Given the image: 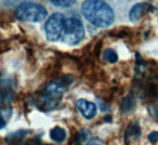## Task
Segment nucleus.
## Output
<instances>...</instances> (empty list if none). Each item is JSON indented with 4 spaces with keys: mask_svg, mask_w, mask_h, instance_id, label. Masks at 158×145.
I'll return each mask as SVG.
<instances>
[{
    "mask_svg": "<svg viewBox=\"0 0 158 145\" xmlns=\"http://www.w3.org/2000/svg\"><path fill=\"white\" fill-rule=\"evenodd\" d=\"M84 17L97 27L110 26L114 21L113 9L104 1L89 0L82 4L81 8Z\"/></svg>",
    "mask_w": 158,
    "mask_h": 145,
    "instance_id": "nucleus-1",
    "label": "nucleus"
},
{
    "mask_svg": "<svg viewBox=\"0 0 158 145\" xmlns=\"http://www.w3.org/2000/svg\"><path fill=\"white\" fill-rule=\"evenodd\" d=\"M65 89L59 79L51 81L35 98V105L42 112H48L56 109L62 100V90Z\"/></svg>",
    "mask_w": 158,
    "mask_h": 145,
    "instance_id": "nucleus-2",
    "label": "nucleus"
},
{
    "mask_svg": "<svg viewBox=\"0 0 158 145\" xmlns=\"http://www.w3.org/2000/svg\"><path fill=\"white\" fill-rule=\"evenodd\" d=\"M14 15L18 20L21 21L40 23L46 19L48 11L40 4L33 2H23L16 8Z\"/></svg>",
    "mask_w": 158,
    "mask_h": 145,
    "instance_id": "nucleus-3",
    "label": "nucleus"
},
{
    "mask_svg": "<svg viewBox=\"0 0 158 145\" xmlns=\"http://www.w3.org/2000/svg\"><path fill=\"white\" fill-rule=\"evenodd\" d=\"M85 35L84 25L80 20L75 18H68L64 22L62 41L70 46L77 45Z\"/></svg>",
    "mask_w": 158,
    "mask_h": 145,
    "instance_id": "nucleus-4",
    "label": "nucleus"
},
{
    "mask_svg": "<svg viewBox=\"0 0 158 145\" xmlns=\"http://www.w3.org/2000/svg\"><path fill=\"white\" fill-rule=\"evenodd\" d=\"M65 19L62 14L53 13L45 23V32L47 39L50 42L58 41L63 34Z\"/></svg>",
    "mask_w": 158,
    "mask_h": 145,
    "instance_id": "nucleus-5",
    "label": "nucleus"
},
{
    "mask_svg": "<svg viewBox=\"0 0 158 145\" xmlns=\"http://www.w3.org/2000/svg\"><path fill=\"white\" fill-rule=\"evenodd\" d=\"M14 98L13 83L10 79L0 78V106L10 104Z\"/></svg>",
    "mask_w": 158,
    "mask_h": 145,
    "instance_id": "nucleus-6",
    "label": "nucleus"
},
{
    "mask_svg": "<svg viewBox=\"0 0 158 145\" xmlns=\"http://www.w3.org/2000/svg\"><path fill=\"white\" fill-rule=\"evenodd\" d=\"M155 10L154 7L149 3H139L132 7V9L129 11V20L132 23H136L139 20H140L143 16H145L148 13H151L152 11Z\"/></svg>",
    "mask_w": 158,
    "mask_h": 145,
    "instance_id": "nucleus-7",
    "label": "nucleus"
},
{
    "mask_svg": "<svg viewBox=\"0 0 158 145\" xmlns=\"http://www.w3.org/2000/svg\"><path fill=\"white\" fill-rule=\"evenodd\" d=\"M75 107L80 111L86 119H92L97 114V106L95 103L85 99H79L75 102Z\"/></svg>",
    "mask_w": 158,
    "mask_h": 145,
    "instance_id": "nucleus-8",
    "label": "nucleus"
},
{
    "mask_svg": "<svg viewBox=\"0 0 158 145\" xmlns=\"http://www.w3.org/2000/svg\"><path fill=\"white\" fill-rule=\"evenodd\" d=\"M141 135V129L139 126V122L134 121L131 122L127 127L126 128L125 131V143L126 145H129L131 143V141L137 140Z\"/></svg>",
    "mask_w": 158,
    "mask_h": 145,
    "instance_id": "nucleus-9",
    "label": "nucleus"
},
{
    "mask_svg": "<svg viewBox=\"0 0 158 145\" xmlns=\"http://www.w3.org/2000/svg\"><path fill=\"white\" fill-rule=\"evenodd\" d=\"M28 133H29V130L21 129V130H18V131H15L13 133L9 134L5 139L9 143V145H22L23 138Z\"/></svg>",
    "mask_w": 158,
    "mask_h": 145,
    "instance_id": "nucleus-10",
    "label": "nucleus"
},
{
    "mask_svg": "<svg viewBox=\"0 0 158 145\" xmlns=\"http://www.w3.org/2000/svg\"><path fill=\"white\" fill-rule=\"evenodd\" d=\"M50 139L56 142H62L66 139V131L60 126L53 127L49 132Z\"/></svg>",
    "mask_w": 158,
    "mask_h": 145,
    "instance_id": "nucleus-11",
    "label": "nucleus"
},
{
    "mask_svg": "<svg viewBox=\"0 0 158 145\" xmlns=\"http://www.w3.org/2000/svg\"><path fill=\"white\" fill-rule=\"evenodd\" d=\"M136 105L135 100L133 99L132 96H127L126 98H124L121 102V111L124 113H127L130 112L134 109Z\"/></svg>",
    "mask_w": 158,
    "mask_h": 145,
    "instance_id": "nucleus-12",
    "label": "nucleus"
},
{
    "mask_svg": "<svg viewBox=\"0 0 158 145\" xmlns=\"http://www.w3.org/2000/svg\"><path fill=\"white\" fill-rule=\"evenodd\" d=\"M110 36H114V37H118V38H123L126 36H128L131 35V30L128 27H118L114 30H112L109 33Z\"/></svg>",
    "mask_w": 158,
    "mask_h": 145,
    "instance_id": "nucleus-13",
    "label": "nucleus"
},
{
    "mask_svg": "<svg viewBox=\"0 0 158 145\" xmlns=\"http://www.w3.org/2000/svg\"><path fill=\"white\" fill-rule=\"evenodd\" d=\"M103 59H104V60H106L110 63H115L118 60V55L114 49L107 48L103 52Z\"/></svg>",
    "mask_w": 158,
    "mask_h": 145,
    "instance_id": "nucleus-14",
    "label": "nucleus"
},
{
    "mask_svg": "<svg viewBox=\"0 0 158 145\" xmlns=\"http://www.w3.org/2000/svg\"><path fill=\"white\" fill-rule=\"evenodd\" d=\"M50 3L59 8H70L75 4V1L74 0H52Z\"/></svg>",
    "mask_w": 158,
    "mask_h": 145,
    "instance_id": "nucleus-15",
    "label": "nucleus"
},
{
    "mask_svg": "<svg viewBox=\"0 0 158 145\" xmlns=\"http://www.w3.org/2000/svg\"><path fill=\"white\" fill-rule=\"evenodd\" d=\"M10 48V43L8 40L0 41V54L5 52V51H8Z\"/></svg>",
    "mask_w": 158,
    "mask_h": 145,
    "instance_id": "nucleus-16",
    "label": "nucleus"
},
{
    "mask_svg": "<svg viewBox=\"0 0 158 145\" xmlns=\"http://www.w3.org/2000/svg\"><path fill=\"white\" fill-rule=\"evenodd\" d=\"M148 140L152 143H155L158 141V131H152L148 135Z\"/></svg>",
    "mask_w": 158,
    "mask_h": 145,
    "instance_id": "nucleus-17",
    "label": "nucleus"
},
{
    "mask_svg": "<svg viewBox=\"0 0 158 145\" xmlns=\"http://www.w3.org/2000/svg\"><path fill=\"white\" fill-rule=\"evenodd\" d=\"M102 46V44L101 41H99V42L95 45V47H94V48H93V55H94L95 57H99L100 52H101Z\"/></svg>",
    "mask_w": 158,
    "mask_h": 145,
    "instance_id": "nucleus-18",
    "label": "nucleus"
},
{
    "mask_svg": "<svg viewBox=\"0 0 158 145\" xmlns=\"http://www.w3.org/2000/svg\"><path fill=\"white\" fill-rule=\"evenodd\" d=\"M7 126V122L2 115H0V129H3Z\"/></svg>",
    "mask_w": 158,
    "mask_h": 145,
    "instance_id": "nucleus-19",
    "label": "nucleus"
},
{
    "mask_svg": "<svg viewBox=\"0 0 158 145\" xmlns=\"http://www.w3.org/2000/svg\"><path fill=\"white\" fill-rule=\"evenodd\" d=\"M104 121H105V122L110 123V122L112 121V116H111V115H107V116H105V117H104Z\"/></svg>",
    "mask_w": 158,
    "mask_h": 145,
    "instance_id": "nucleus-20",
    "label": "nucleus"
}]
</instances>
